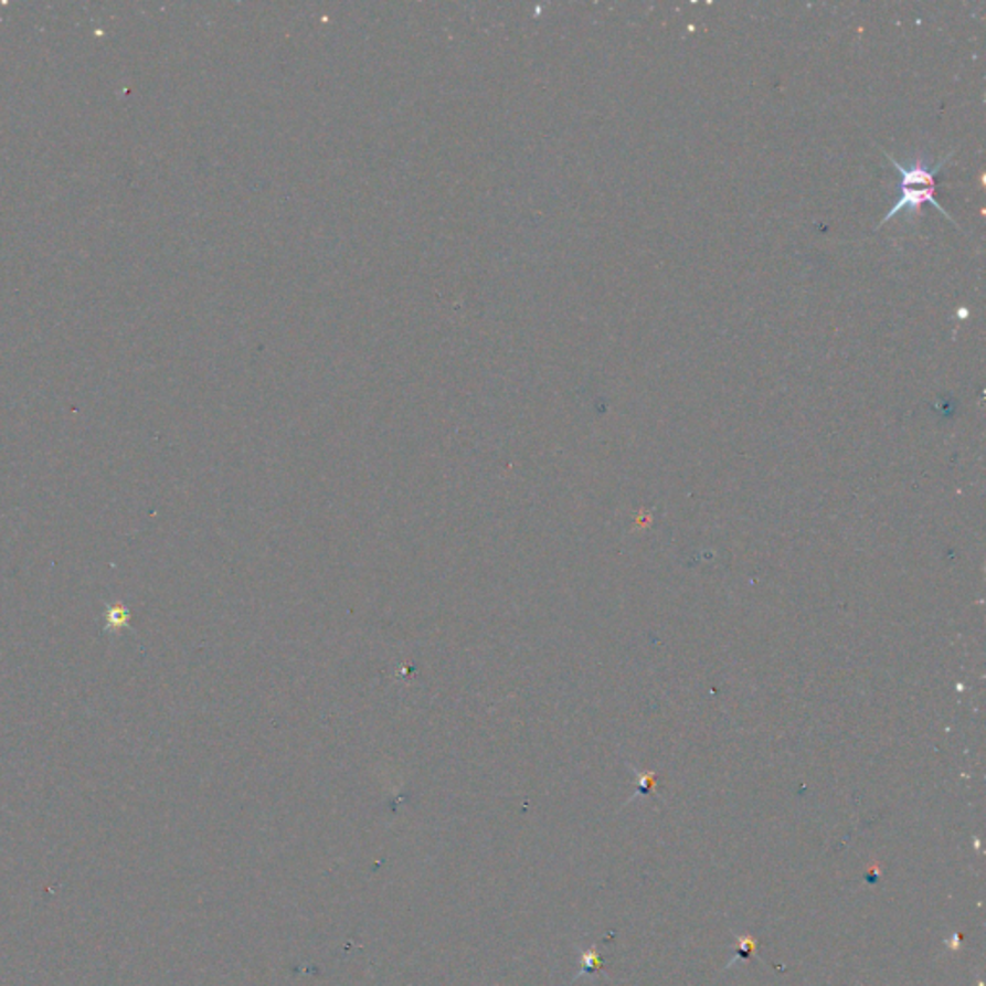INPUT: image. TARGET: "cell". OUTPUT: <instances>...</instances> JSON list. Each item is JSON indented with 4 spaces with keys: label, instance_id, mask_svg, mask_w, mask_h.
<instances>
[{
    "label": "cell",
    "instance_id": "6da1fadb",
    "mask_svg": "<svg viewBox=\"0 0 986 986\" xmlns=\"http://www.w3.org/2000/svg\"><path fill=\"white\" fill-rule=\"evenodd\" d=\"M934 189L936 185H926V188H913V185H905L902 183V195L898 199L897 203L892 204V209L887 212V216L879 222V226H884L887 222L894 219L897 214H900L902 211H910L913 214H918L919 209L923 206V204L929 203L933 204L934 209H939L942 212V216L944 219H948L950 222H954L956 224V220L950 216L948 211L942 206L939 201H936V197H934Z\"/></svg>",
    "mask_w": 986,
    "mask_h": 986
}]
</instances>
